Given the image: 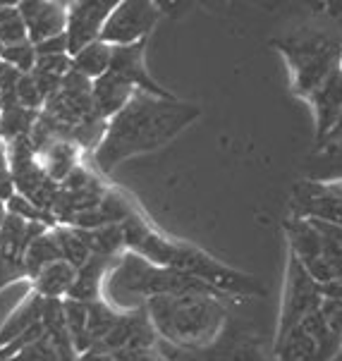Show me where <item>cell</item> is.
<instances>
[{
  "label": "cell",
  "mask_w": 342,
  "mask_h": 361,
  "mask_svg": "<svg viewBox=\"0 0 342 361\" xmlns=\"http://www.w3.org/2000/svg\"><path fill=\"white\" fill-rule=\"evenodd\" d=\"M199 118L201 108L197 103L182 101L177 96L161 99L137 91L134 99L108 120L101 144L89 156L91 168L101 177H108L122 163L149 156L175 142Z\"/></svg>",
  "instance_id": "1"
},
{
  "label": "cell",
  "mask_w": 342,
  "mask_h": 361,
  "mask_svg": "<svg viewBox=\"0 0 342 361\" xmlns=\"http://www.w3.org/2000/svg\"><path fill=\"white\" fill-rule=\"evenodd\" d=\"M122 237H125V252L139 254L142 259L170 271L185 273L199 283L213 287L225 299L230 297H264V285L249 273L230 268L228 263L204 252L201 247L185 240L170 237L161 232L142 211H134L130 218L122 220Z\"/></svg>",
  "instance_id": "2"
},
{
  "label": "cell",
  "mask_w": 342,
  "mask_h": 361,
  "mask_svg": "<svg viewBox=\"0 0 342 361\" xmlns=\"http://www.w3.org/2000/svg\"><path fill=\"white\" fill-rule=\"evenodd\" d=\"M158 342L182 352H206L228 328L225 299L204 292L154 297L144 304Z\"/></svg>",
  "instance_id": "3"
},
{
  "label": "cell",
  "mask_w": 342,
  "mask_h": 361,
  "mask_svg": "<svg viewBox=\"0 0 342 361\" xmlns=\"http://www.w3.org/2000/svg\"><path fill=\"white\" fill-rule=\"evenodd\" d=\"M182 292H204V295L223 297L213 287L199 283L185 273L156 266V263L142 259L139 254L125 252L115 259L106 280H103L101 299L115 311H134L144 309V304L154 297L182 295Z\"/></svg>",
  "instance_id": "4"
},
{
  "label": "cell",
  "mask_w": 342,
  "mask_h": 361,
  "mask_svg": "<svg viewBox=\"0 0 342 361\" xmlns=\"http://www.w3.org/2000/svg\"><path fill=\"white\" fill-rule=\"evenodd\" d=\"M271 46L285 60L290 91L302 101H309V96L340 65L342 58V39L319 27H297L276 36Z\"/></svg>",
  "instance_id": "5"
},
{
  "label": "cell",
  "mask_w": 342,
  "mask_h": 361,
  "mask_svg": "<svg viewBox=\"0 0 342 361\" xmlns=\"http://www.w3.org/2000/svg\"><path fill=\"white\" fill-rule=\"evenodd\" d=\"M287 254L321 287L326 299H342V252L311 220L287 216L283 223Z\"/></svg>",
  "instance_id": "6"
},
{
  "label": "cell",
  "mask_w": 342,
  "mask_h": 361,
  "mask_svg": "<svg viewBox=\"0 0 342 361\" xmlns=\"http://www.w3.org/2000/svg\"><path fill=\"white\" fill-rule=\"evenodd\" d=\"M271 350L276 361H335L342 352V299H326Z\"/></svg>",
  "instance_id": "7"
},
{
  "label": "cell",
  "mask_w": 342,
  "mask_h": 361,
  "mask_svg": "<svg viewBox=\"0 0 342 361\" xmlns=\"http://www.w3.org/2000/svg\"><path fill=\"white\" fill-rule=\"evenodd\" d=\"M323 302H326V297H323L321 287L287 254L285 280H283V292H280V309H278V323H276L273 342L283 340L292 328H297L311 314H316Z\"/></svg>",
  "instance_id": "8"
},
{
  "label": "cell",
  "mask_w": 342,
  "mask_h": 361,
  "mask_svg": "<svg viewBox=\"0 0 342 361\" xmlns=\"http://www.w3.org/2000/svg\"><path fill=\"white\" fill-rule=\"evenodd\" d=\"M5 154H8V165H10L12 185H15V194L29 199L34 206H39L41 211L53 218V208H56L60 185H56V182L44 173L39 158H36V151L32 149V144H29V137L10 142Z\"/></svg>",
  "instance_id": "9"
},
{
  "label": "cell",
  "mask_w": 342,
  "mask_h": 361,
  "mask_svg": "<svg viewBox=\"0 0 342 361\" xmlns=\"http://www.w3.org/2000/svg\"><path fill=\"white\" fill-rule=\"evenodd\" d=\"M161 20L163 8L156 3H144V0L115 3L113 12L106 20V27H103L101 41L113 48L142 44V41H149Z\"/></svg>",
  "instance_id": "10"
},
{
  "label": "cell",
  "mask_w": 342,
  "mask_h": 361,
  "mask_svg": "<svg viewBox=\"0 0 342 361\" xmlns=\"http://www.w3.org/2000/svg\"><path fill=\"white\" fill-rule=\"evenodd\" d=\"M65 311V326L70 333V340L75 345L79 357L89 354L99 342L111 333V328L118 321V314L113 307H108L103 299L91 304L72 302V299H63Z\"/></svg>",
  "instance_id": "11"
},
{
  "label": "cell",
  "mask_w": 342,
  "mask_h": 361,
  "mask_svg": "<svg viewBox=\"0 0 342 361\" xmlns=\"http://www.w3.org/2000/svg\"><path fill=\"white\" fill-rule=\"evenodd\" d=\"M309 106L314 113V137L316 149L323 146L333 137L342 118V67L335 70L323 79V84L309 96Z\"/></svg>",
  "instance_id": "12"
},
{
  "label": "cell",
  "mask_w": 342,
  "mask_h": 361,
  "mask_svg": "<svg viewBox=\"0 0 342 361\" xmlns=\"http://www.w3.org/2000/svg\"><path fill=\"white\" fill-rule=\"evenodd\" d=\"M115 3H70L67 5V53L75 55L94 41H101L103 27Z\"/></svg>",
  "instance_id": "13"
},
{
  "label": "cell",
  "mask_w": 342,
  "mask_h": 361,
  "mask_svg": "<svg viewBox=\"0 0 342 361\" xmlns=\"http://www.w3.org/2000/svg\"><path fill=\"white\" fill-rule=\"evenodd\" d=\"M146 347H158L156 330L151 326V321L144 309H134V311H120L118 321H115V326L111 328V333H108L91 352L146 350Z\"/></svg>",
  "instance_id": "14"
},
{
  "label": "cell",
  "mask_w": 342,
  "mask_h": 361,
  "mask_svg": "<svg viewBox=\"0 0 342 361\" xmlns=\"http://www.w3.org/2000/svg\"><path fill=\"white\" fill-rule=\"evenodd\" d=\"M146 48H149V41H142V44L134 46H120L113 48V60H111V72H115L118 77H122L125 82H130L137 91H144V94L151 96H161V99H170V91L166 87L156 82L151 77L149 67H146Z\"/></svg>",
  "instance_id": "15"
},
{
  "label": "cell",
  "mask_w": 342,
  "mask_h": 361,
  "mask_svg": "<svg viewBox=\"0 0 342 361\" xmlns=\"http://www.w3.org/2000/svg\"><path fill=\"white\" fill-rule=\"evenodd\" d=\"M24 27H27V39L34 46L44 44L48 39L65 36L67 27V5L65 3H20Z\"/></svg>",
  "instance_id": "16"
},
{
  "label": "cell",
  "mask_w": 342,
  "mask_h": 361,
  "mask_svg": "<svg viewBox=\"0 0 342 361\" xmlns=\"http://www.w3.org/2000/svg\"><path fill=\"white\" fill-rule=\"evenodd\" d=\"M204 361H276L273 350L254 333H225L204 352Z\"/></svg>",
  "instance_id": "17"
},
{
  "label": "cell",
  "mask_w": 342,
  "mask_h": 361,
  "mask_svg": "<svg viewBox=\"0 0 342 361\" xmlns=\"http://www.w3.org/2000/svg\"><path fill=\"white\" fill-rule=\"evenodd\" d=\"M44 309L46 299L29 292L27 297L10 311V316L5 318V323L0 326V352H5L12 342H17L22 335H27L29 330H34L44 321Z\"/></svg>",
  "instance_id": "18"
},
{
  "label": "cell",
  "mask_w": 342,
  "mask_h": 361,
  "mask_svg": "<svg viewBox=\"0 0 342 361\" xmlns=\"http://www.w3.org/2000/svg\"><path fill=\"white\" fill-rule=\"evenodd\" d=\"M134 94H137V89L111 70H108L103 77L96 79V82H91L94 106L103 120H111L113 115H118L120 110L134 99Z\"/></svg>",
  "instance_id": "19"
},
{
  "label": "cell",
  "mask_w": 342,
  "mask_h": 361,
  "mask_svg": "<svg viewBox=\"0 0 342 361\" xmlns=\"http://www.w3.org/2000/svg\"><path fill=\"white\" fill-rule=\"evenodd\" d=\"M36 158H39L44 173L56 185H60L65 177H70L79 165H84V154L79 151V146L67 142V139H53V142H48L44 149L36 151Z\"/></svg>",
  "instance_id": "20"
},
{
  "label": "cell",
  "mask_w": 342,
  "mask_h": 361,
  "mask_svg": "<svg viewBox=\"0 0 342 361\" xmlns=\"http://www.w3.org/2000/svg\"><path fill=\"white\" fill-rule=\"evenodd\" d=\"M113 263H115V259L91 256L82 268H77L75 285H72L67 299H72V302H82V304L99 302L101 292H103V280H106V275H108V271H111Z\"/></svg>",
  "instance_id": "21"
},
{
  "label": "cell",
  "mask_w": 342,
  "mask_h": 361,
  "mask_svg": "<svg viewBox=\"0 0 342 361\" xmlns=\"http://www.w3.org/2000/svg\"><path fill=\"white\" fill-rule=\"evenodd\" d=\"M307 180L321 182V185L342 182V134L331 137L316 149V156L311 158L307 168Z\"/></svg>",
  "instance_id": "22"
},
{
  "label": "cell",
  "mask_w": 342,
  "mask_h": 361,
  "mask_svg": "<svg viewBox=\"0 0 342 361\" xmlns=\"http://www.w3.org/2000/svg\"><path fill=\"white\" fill-rule=\"evenodd\" d=\"M77 271L65 261H56L51 266H46L36 278L32 280V292L41 299H58L63 302L70 295L72 285H75Z\"/></svg>",
  "instance_id": "23"
},
{
  "label": "cell",
  "mask_w": 342,
  "mask_h": 361,
  "mask_svg": "<svg viewBox=\"0 0 342 361\" xmlns=\"http://www.w3.org/2000/svg\"><path fill=\"white\" fill-rule=\"evenodd\" d=\"M70 58H72V72L87 77L89 82H96V79L111 70L113 46L103 44V41H94V44H89L87 48L70 55Z\"/></svg>",
  "instance_id": "24"
},
{
  "label": "cell",
  "mask_w": 342,
  "mask_h": 361,
  "mask_svg": "<svg viewBox=\"0 0 342 361\" xmlns=\"http://www.w3.org/2000/svg\"><path fill=\"white\" fill-rule=\"evenodd\" d=\"M56 261H63V256H60L56 232L51 228V230H46L44 235L36 237L27 247V254H24V271H27V278L34 280L46 266H51V263H56Z\"/></svg>",
  "instance_id": "25"
},
{
  "label": "cell",
  "mask_w": 342,
  "mask_h": 361,
  "mask_svg": "<svg viewBox=\"0 0 342 361\" xmlns=\"http://www.w3.org/2000/svg\"><path fill=\"white\" fill-rule=\"evenodd\" d=\"M36 118H39V113L22 108L20 103L3 106V110H0V142L10 144L15 139L29 137Z\"/></svg>",
  "instance_id": "26"
},
{
  "label": "cell",
  "mask_w": 342,
  "mask_h": 361,
  "mask_svg": "<svg viewBox=\"0 0 342 361\" xmlns=\"http://www.w3.org/2000/svg\"><path fill=\"white\" fill-rule=\"evenodd\" d=\"M56 232V240H58V247H60V256H63L65 263H70L72 268H82L91 256L89 252V244L84 240V232L77 230V228H67V225H56L53 228Z\"/></svg>",
  "instance_id": "27"
},
{
  "label": "cell",
  "mask_w": 342,
  "mask_h": 361,
  "mask_svg": "<svg viewBox=\"0 0 342 361\" xmlns=\"http://www.w3.org/2000/svg\"><path fill=\"white\" fill-rule=\"evenodd\" d=\"M27 39V27H24L22 12L17 5H0V46H17Z\"/></svg>",
  "instance_id": "28"
},
{
  "label": "cell",
  "mask_w": 342,
  "mask_h": 361,
  "mask_svg": "<svg viewBox=\"0 0 342 361\" xmlns=\"http://www.w3.org/2000/svg\"><path fill=\"white\" fill-rule=\"evenodd\" d=\"M79 361H170L161 347H146V350H111V352H91L79 357Z\"/></svg>",
  "instance_id": "29"
},
{
  "label": "cell",
  "mask_w": 342,
  "mask_h": 361,
  "mask_svg": "<svg viewBox=\"0 0 342 361\" xmlns=\"http://www.w3.org/2000/svg\"><path fill=\"white\" fill-rule=\"evenodd\" d=\"M0 60L8 63L10 67H15L20 75H29L36 65V48H34L32 41H22V44H17V46L3 48Z\"/></svg>",
  "instance_id": "30"
},
{
  "label": "cell",
  "mask_w": 342,
  "mask_h": 361,
  "mask_svg": "<svg viewBox=\"0 0 342 361\" xmlns=\"http://www.w3.org/2000/svg\"><path fill=\"white\" fill-rule=\"evenodd\" d=\"M5 361H60V354L56 347H53V342L48 340V335L44 333L39 340H34L32 345H27L24 350L12 354V357Z\"/></svg>",
  "instance_id": "31"
},
{
  "label": "cell",
  "mask_w": 342,
  "mask_h": 361,
  "mask_svg": "<svg viewBox=\"0 0 342 361\" xmlns=\"http://www.w3.org/2000/svg\"><path fill=\"white\" fill-rule=\"evenodd\" d=\"M12 194H15V185H12L8 154H5V146H0V204H5Z\"/></svg>",
  "instance_id": "32"
},
{
  "label": "cell",
  "mask_w": 342,
  "mask_h": 361,
  "mask_svg": "<svg viewBox=\"0 0 342 361\" xmlns=\"http://www.w3.org/2000/svg\"><path fill=\"white\" fill-rule=\"evenodd\" d=\"M5 213H8V211H5V204H0V228H3V220H5Z\"/></svg>",
  "instance_id": "33"
},
{
  "label": "cell",
  "mask_w": 342,
  "mask_h": 361,
  "mask_svg": "<svg viewBox=\"0 0 342 361\" xmlns=\"http://www.w3.org/2000/svg\"><path fill=\"white\" fill-rule=\"evenodd\" d=\"M340 67H342V58H340ZM338 134H342V118H340V125H338V130H335L333 137H338Z\"/></svg>",
  "instance_id": "34"
},
{
  "label": "cell",
  "mask_w": 342,
  "mask_h": 361,
  "mask_svg": "<svg viewBox=\"0 0 342 361\" xmlns=\"http://www.w3.org/2000/svg\"><path fill=\"white\" fill-rule=\"evenodd\" d=\"M0 110H3V99H0Z\"/></svg>",
  "instance_id": "35"
},
{
  "label": "cell",
  "mask_w": 342,
  "mask_h": 361,
  "mask_svg": "<svg viewBox=\"0 0 342 361\" xmlns=\"http://www.w3.org/2000/svg\"><path fill=\"white\" fill-rule=\"evenodd\" d=\"M0 55H3V46H0Z\"/></svg>",
  "instance_id": "36"
},
{
  "label": "cell",
  "mask_w": 342,
  "mask_h": 361,
  "mask_svg": "<svg viewBox=\"0 0 342 361\" xmlns=\"http://www.w3.org/2000/svg\"><path fill=\"white\" fill-rule=\"evenodd\" d=\"M0 146H3V142H0Z\"/></svg>",
  "instance_id": "37"
}]
</instances>
